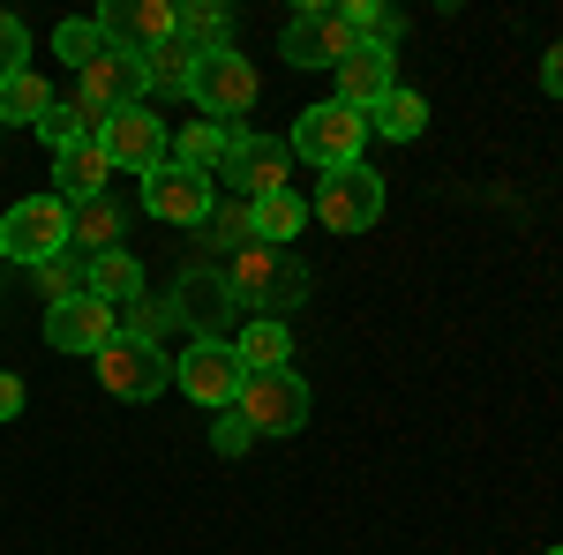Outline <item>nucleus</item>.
<instances>
[{"instance_id":"nucleus-23","label":"nucleus","mask_w":563,"mask_h":555,"mask_svg":"<svg viewBox=\"0 0 563 555\" xmlns=\"http://www.w3.org/2000/svg\"><path fill=\"white\" fill-rule=\"evenodd\" d=\"M429 129V98L421 90H390L384 106H368V135H390V143H413V135Z\"/></svg>"},{"instance_id":"nucleus-32","label":"nucleus","mask_w":563,"mask_h":555,"mask_svg":"<svg viewBox=\"0 0 563 555\" xmlns=\"http://www.w3.org/2000/svg\"><path fill=\"white\" fill-rule=\"evenodd\" d=\"M23 53H31V31H23V23H15V15H0V84H8V76H15V68H31V60H23Z\"/></svg>"},{"instance_id":"nucleus-36","label":"nucleus","mask_w":563,"mask_h":555,"mask_svg":"<svg viewBox=\"0 0 563 555\" xmlns=\"http://www.w3.org/2000/svg\"><path fill=\"white\" fill-rule=\"evenodd\" d=\"M23 413V376H0V421H15Z\"/></svg>"},{"instance_id":"nucleus-21","label":"nucleus","mask_w":563,"mask_h":555,"mask_svg":"<svg viewBox=\"0 0 563 555\" xmlns=\"http://www.w3.org/2000/svg\"><path fill=\"white\" fill-rule=\"evenodd\" d=\"M249 225H256L263 248H286V241H301L308 203L294 196V188H278V196H256V203H249Z\"/></svg>"},{"instance_id":"nucleus-26","label":"nucleus","mask_w":563,"mask_h":555,"mask_svg":"<svg viewBox=\"0 0 563 555\" xmlns=\"http://www.w3.org/2000/svg\"><path fill=\"white\" fill-rule=\"evenodd\" d=\"M174 31H180L188 53H218V45H225V8H218V0H180Z\"/></svg>"},{"instance_id":"nucleus-25","label":"nucleus","mask_w":563,"mask_h":555,"mask_svg":"<svg viewBox=\"0 0 563 555\" xmlns=\"http://www.w3.org/2000/svg\"><path fill=\"white\" fill-rule=\"evenodd\" d=\"M45 113H53V84H45L38 68H15V76L0 84V121H31V129H38Z\"/></svg>"},{"instance_id":"nucleus-7","label":"nucleus","mask_w":563,"mask_h":555,"mask_svg":"<svg viewBox=\"0 0 563 555\" xmlns=\"http://www.w3.org/2000/svg\"><path fill=\"white\" fill-rule=\"evenodd\" d=\"M233 413L256 428V435H301L308 428V384L294 368H256V376L241 384V406H233Z\"/></svg>"},{"instance_id":"nucleus-19","label":"nucleus","mask_w":563,"mask_h":555,"mask_svg":"<svg viewBox=\"0 0 563 555\" xmlns=\"http://www.w3.org/2000/svg\"><path fill=\"white\" fill-rule=\"evenodd\" d=\"M106 113H113V106H98V98H84V90H53V113L38 121L45 151H68V143H98Z\"/></svg>"},{"instance_id":"nucleus-6","label":"nucleus","mask_w":563,"mask_h":555,"mask_svg":"<svg viewBox=\"0 0 563 555\" xmlns=\"http://www.w3.org/2000/svg\"><path fill=\"white\" fill-rule=\"evenodd\" d=\"M353 45H361V31L346 23V8H331V0H308L301 15L286 23L278 53H286V68H339Z\"/></svg>"},{"instance_id":"nucleus-18","label":"nucleus","mask_w":563,"mask_h":555,"mask_svg":"<svg viewBox=\"0 0 563 555\" xmlns=\"http://www.w3.org/2000/svg\"><path fill=\"white\" fill-rule=\"evenodd\" d=\"M121 241H129V211H121L113 196H90V203H76V211H68V248H76L84 263L90 256H113Z\"/></svg>"},{"instance_id":"nucleus-8","label":"nucleus","mask_w":563,"mask_h":555,"mask_svg":"<svg viewBox=\"0 0 563 555\" xmlns=\"http://www.w3.org/2000/svg\"><path fill=\"white\" fill-rule=\"evenodd\" d=\"M218 173L241 188V203H256V196L294 188V180H286V173H294V151H286V135H249V129H233V135H225V158H218Z\"/></svg>"},{"instance_id":"nucleus-27","label":"nucleus","mask_w":563,"mask_h":555,"mask_svg":"<svg viewBox=\"0 0 563 555\" xmlns=\"http://www.w3.org/2000/svg\"><path fill=\"white\" fill-rule=\"evenodd\" d=\"M294 360V331L286 323H249L241 331V368L256 376V368H286Z\"/></svg>"},{"instance_id":"nucleus-13","label":"nucleus","mask_w":563,"mask_h":555,"mask_svg":"<svg viewBox=\"0 0 563 555\" xmlns=\"http://www.w3.org/2000/svg\"><path fill=\"white\" fill-rule=\"evenodd\" d=\"M113 338H121V308H106L98 293L45 308V345H60V353H106Z\"/></svg>"},{"instance_id":"nucleus-1","label":"nucleus","mask_w":563,"mask_h":555,"mask_svg":"<svg viewBox=\"0 0 563 555\" xmlns=\"http://www.w3.org/2000/svg\"><path fill=\"white\" fill-rule=\"evenodd\" d=\"M225 293H233V315L249 308L256 323H286V315L308 300V270H301L294 248H263V241H249L241 256H225Z\"/></svg>"},{"instance_id":"nucleus-14","label":"nucleus","mask_w":563,"mask_h":555,"mask_svg":"<svg viewBox=\"0 0 563 555\" xmlns=\"http://www.w3.org/2000/svg\"><path fill=\"white\" fill-rule=\"evenodd\" d=\"M90 23H98V38L113 45V53H135L143 60L151 45L174 38V0H106Z\"/></svg>"},{"instance_id":"nucleus-35","label":"nucleus","mask_w":563,"mask_h":555,"mask_svg":"<svg viewBox=\"0 0 563 555\" xmlns=\"http://www.w3.org/2000/svg\"><path fill=\"white\" fill-rule=\"evenodd\" d=\"M541 90H549V98H563V45H549V53H541Z\"/></svg>"},{"instance_id":"nucleus-12","label":"nucleus","mask_w":563,"mask_h":555,"mask_svg":"<svg viewBox=\"0 0 563 555\" xmlns=\"http://www.w3.org/2000/svg\"><path fill=\"white\" fill-rule=\"evenodd\" d=\"M218 203V180L211 173H188V166H151L143 173V211L151 218H166V225H203Z\"/></svg>"},{"instance_id":"nucleus-10","label":"nucleus","mask_w":563,"mask_h":555,"mask_svg":"<svg viewBox=\"0 0 563 555\" xmlns=\"http://www.w3.org/2000/svg\"><path fill=\"white\" fill-rule=\"evenodd\" d=\"M316 218H323L331 233H368V225L384 218V173H368V166L323 173V188H316Z\"/></svg>"},{"instance_id":"nucleus-11","label":"nucleus","mask_w":563,"mask_h":555,"mask_svg":"<svg viewBox=\"0 0 563 555\" xmlns=\"http://www.w3.org/2000/svg\"><path fill=\"white\" fill-rule=\"evenodd\" d=\"M98 151L113 158V173H151L166 166V121L151 106H113L106 129H98Z\"/></svg>"},{"instance_id":"nucleus-30","label":"nucleus","mask_w":563,"mask_h":555,"mask_svg":"<svg viewBox=\"0 0 563 555\" xmlns=\"http://www.w3.org/2000/svg\"><path fill=\"white\" fill-rule=\"evenodd\" d=\"M203 233H211L225 256H241L249 241H256V225H249V203L233 196V203H211V218H203Z\"/></svg>"},{"instance_id":"nucleus-33","label":"nucleus","mask_w":563,"mask_h":555,"mask_svg":"<svg viewBox=\"0 0 563 555\" xmlns=\"http://www.w3.org/2000/svg\"><path fill=\"white\" fill-rule=\"evenodd\" d=\"M174 323V300H143V308H129V338L158 345V331Z\"/></svg>"},{"instance_id":"nucleus-15","label":"nucleus","mask_w":563,"mask_h":555,"mask_svg":"<svg viewBox=\"0 0 563 555\" xmlns=\"http://www.w3.org/2000/svg\"><path fill=\"white\" fill-rule=\"evenodd\" d=\"M174 323H188L196 338H225V323H233V293H225V270H211V263L180 270V278H174Z\"/></svg>"},{"instance_id":"nucleus-20","label":"nucleus","mask_w":563,"mask_h":555,"mask_svg":"<svg viewBox=\"0 0 563 555\" xmlns=\"http://www.w3.org/2000/svg\"><path fill=\"white\" fill-rule=\"evenodd\" d=\"M53 180H60V203L76 211V203H90V196H106L113 158H106L98 143H68V151H53Z\"/></svg>"},{"instance_id":"nucleus-2","label":"nucleus","mask_w":563,"mask_h":555,"mask_svg":"<svg viewBox=\"0 0 563 555\" xmlns=\"http://www.w3.org/2000/svg\"><path fill=\"white\" fill-rule=\"evenodd\" d=\"M361 143H368V113H353V106H339V98L308 106L301 121H294V135H286V151H294V158H308L316 173L361 166Z\"/></svg>"},{"instance_id":"nucleus-3","label":"nucleus","mask_w":563,"mask_h":555,"mask_svg":"<svg viewBox=\"0 0 563 555\" xmlns=\"http://www.w3.org/2000/svg\"><path fill=\"white\" fill-rule=\"evenodd\" d=\"M0 256L31 263V270L68 256V203L60 196H23L15 211H0Z\"/></svg>"},{"instance_id":"nucleus-16","label":"nucleus","mask_w":563,"mask_h":555,"mask_svg":"<svg viewBox=\"0 0 563 555\" xmlns=\"http://www.w3.org/2000/svg\"><path fill=\"white\" fill-rule=\"evenodd\" d=\"M331 76H339V106L368 113V106H384L390 90H398V53H390V45H368V38H361L346 60L331 68Z\"/></svg>"},{"instance_id":"nucleus-4","label":"nucleus","mask_w":563,"mask_h":555,"mask_svg":"<svg viewBox=\"0 0 563 555\" xmlns=\"http://www.w3.org/2000/svg\"><path fill=\"white\" fill-rule=\"evenodd\" d=\"M256 68L241 60V45H218V53H196V76H188V98L211 113L218 129H233L249 106H256Z\"/></svg>"},{"instance_id":"nucleus-17","label":"nucleus","mask_w":563,"mask_h":555,"mask_svg":"<svg viewBox=\"0 0 563 555\" xmlns=\"http://www.w3.org/2000/svg\"><path fill=\"white\" fill-rule=\"evenodd\" d=\"M76 90H84V98H98V106H143V98H151L143 60H135V53H113V45H106L84 76H76Z\"/></svg>"},{"instance_id":"nucleus-31","label":"nucleus","mask_w":563,"mask_h":555,"mask_svg":"<svg viewBox=\"0 0 563 555\" xmlns=\"http://www.w3.org/2000/svg\"><path fill=\"white\" fill-rule=\"evenodd\" d=\"M53 53H60V60H68V68L84 76L90 60L106 53V38H98V23H60V31H53Z\"/></svg>"},{"instance_id":"nucleus-28","label":"nucleus","mask_w":563,"mask_h":555,"mask_svg":"<svg viewBox=\"0 0 563 555\" xmlns=\"http://www.w3.org/2000/svg\"><path fill=\"white\" fill-rule=\"evenodd\" d=\"M188 76H196V53L180 45V31L166 45H151V53H143V84H151V90H188Z\"/></svg>"},{"instance_id":"nucleus-9","label":"nucleus","mask_w":563,"mask_h":555,"mask_svg":"<svg viewBox=\"0 0 563 555\" xmlns=\"http://www.w3.org/2000/svg\"><path fill=\"white\" fill-rule=\"evenodd\" d=\"M90 360H98V384L113 390V398H129V406H151L158 390L174 384V360H166L158 345L129 338V331H121V338L106 345V353H90Z\"/></svg>"},{"instance_id":"nucleus-29","label":"nucleus","mask_w":563,"mask_h":555,"mask_svg":"<svg viewBox=\"0 0 563 555\" xmlns=\"http://www.w3.org/2000/svg\"><path fill=\"white\" fill-rule=\"evenodd\" d=\"M38 293H45V308H53V300L90 293V263H84V256H53V263H38Z\"/></svg>"},{"instance_id":"nucleus-22","label":"nucleus","mask_w":563,"mask_h":555,"mask_svg":"<svg viewBox=\"0 0 563 555\" xmlns=\"http://www.w3.org/2000/svg\"><path fill=\"white\" fill-rule=\"evenodd\" d=\"M90 293L106 300V308H121L129 315L135 300H143V263L129 248H113V256H90Z\"/></svg>"},{"instance_id":"nucleus-34","label":"nucleus","mask_w":563,"mask_h":555,"mask_svg":"<svg viewBox=\"0 0 563 555\" xmlns=\"http://www.w3.org/2000/svg\"><path fill=\"white\" fill-rule=\"evenodd\" d=\"M211 443H218V458H241V451L256 443V428H249L241 413H233V421H218V428H211Z\"/></svg>"},{"instance_id":"nucleus-5","label":"nucleus","mask_w":563,"mask_h":555,"mask_svg":"<svg viewBox=\"0 0 563 555\" xmlns=\"http://www.w3.org/2000/svg\"><path fill=\"white\" fill-rule=\"evenodd\" d=\"M174 376H180V398H196V406H211V413L241 406V384H249L241 345H233V338H196L174 360Z\"/></svg>"},{"instance_id":"nucleus-37","label":"nucleus","mask_w":563,"mask_h":555,"mask_svg":"<svg viewBox=\"0 0 563 555\" xmlns=\"http://www.w3.org/2000/svg\"><path fill=\"white\" fill-rule=\"evenodd\" d=\"M541 555H563V548H541Z\"/></svg>"},{"instance_id":"nucleus-24","label":"nucleus","mask_w":563,"mask_h":555,"mask_svg":"<svg viewBox=\"0 0 563 555\" xmlns=\"http://www.w3.org/2000/svg\"><path fill=\"white\" fill-rule=\"evenodd\" d=\"M225 135H233V129H218V121H180V135H166V158L188 166V173H218Z\"/></svg>"}]
</instances>
